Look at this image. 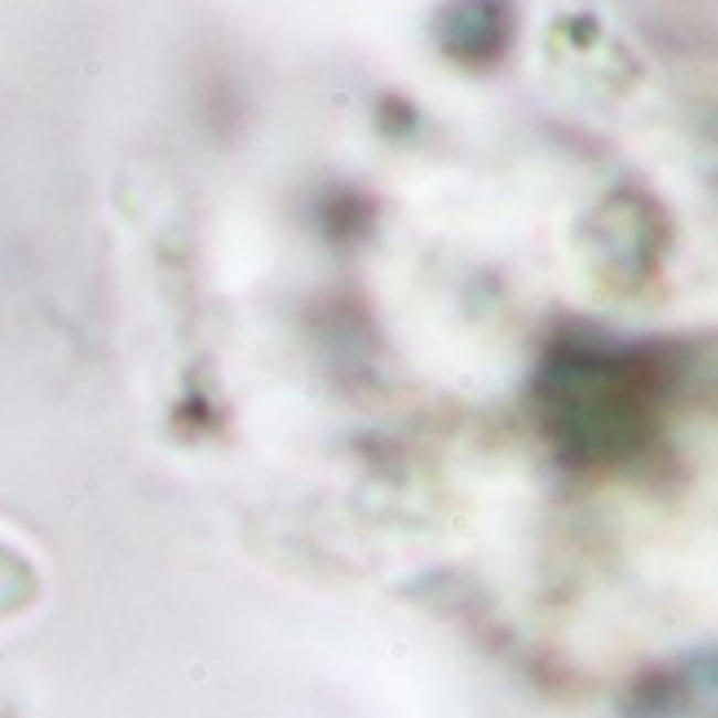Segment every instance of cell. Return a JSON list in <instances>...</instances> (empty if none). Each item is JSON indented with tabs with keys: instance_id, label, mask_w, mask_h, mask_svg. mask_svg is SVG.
<instances>
[{
	"instance_id": "1",
	"label": "cell",
	"mask_w": 718,
	"mask_h": 718,
	"mask_svg": "<svg viewBox=\"0 0 718 718\" xmlns=\"http://www.w3.org/2000/svg\"><path fill=\"white\" fill-rule=\"evenodd\" d=\"M46 576L43 563L13 542L9 534H0V626H13L43 605Z\"/></svg>"
}]
</instances>
